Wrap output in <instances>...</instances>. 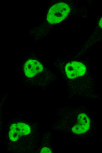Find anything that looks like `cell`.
Returning <instances> with one entry per match:
<instances>
[{
	"label": "cell",
	"instance_id": "obj_1",
	"mask_svg": "<svg viewBox=\"0 0 102 153\" xmlns=\"http://www.w3.org/2000/svg\"><path fill=\"white\" fill-rule=\"evenodd\" d=\"M69 11V7L65 3L62 2L55 4L48 11L47 21L52 24L59 23L67 17Z\"/></svg>",
	"mask_w": 102,
	"mask_h": 153
},
{
	"label": "cell",
	"instance_id": "obj_2",
	"mask_svg": "<svg viewBox=\"0 0 102 153\" xmlns=\"http://www.w3.org/2000/svg\"><path fill=\"white\" fill-rule=\"evenodd\" d=\"M31 130L30 126L27 124L19 123L12 124L10 126L9 131V137L11 141L18 140L23 135L29 134Z\"/></svg>",
	"mask_w": 102,
	"mask_h": 153
},
{
	"label": "cell",
	"instance_id": "obj_3",
	"mask_svg": "<svg viewBox=\"0 0 102 153\" xmlns=\"http://www.w3.org/2000/svg\"><path fill=\"white\" fill-rule=\"evenodd\" d=\"M86 70V67L84 64L76 61L67 63L65 67L67 76L71 79L83 76L85 73Z\"/></svg>",
	"mask_w": 102,
	"mask_h": 153
},
{
	"label": "cell",
	"instance_id": "obj_4",
	"mask_svg": "<svg viewBox=\"0 0 102 153\" xmlns=\"http://www.w3.org/2000/svg\"><path fill=\"white\" fill-rule=\"evenodd\" d=\"M42 70V64L36 60H28L24 64V71L25 75L29 77H33Z\"/></svg>",
	"mask_w": 102,
	"mask_h": 153
},
{
	"label": "cell",
	"instance_id": "obj_5",
	"mask_svg": "<svg viewBox=\"0 0 102 153\" xmlns=\"http://www.w3.org/2000/svg\"><path fill=\"white\" fill-rule=\"evenodd\" d=\"M89 127V118L86 114L81 113L78 116L77 122L72 128V131L74 133L81 134L86 132Z\"/></svg>",
	"mask_w": 102,
	"mask_h": 153
},
{
	"label": "cell",
	"instance_id": "obj_6",
	"mask_svg": "<svg viewBox=\"0 0 102 153\" xmlns=\"http://www.w3.org/2000/svg\"><path fill=\"white\" fill-rule=\"evenodd\" d=\"M52 151L49 148L45 147L42 149L40 153H52Z\"/></svg>",
	"mask_w": 102,
	"mask_h": 153
},
{
	"label": "cell",
	"instance_id": "obj_7",
	"mask_svg": "<svg viewBox=\"0 0 102 153\" xmlns=\"http://www.w3.org/2000/svg\"><path fill=\"white\" fill-rule=\"evenodd\" d=\"M99 25L100 26L101 28H102V18H101L100 19V20L99 21Z\"/></svg>",
	"mask_w": 102,
	"mask_h": 153
}]
</instances>
